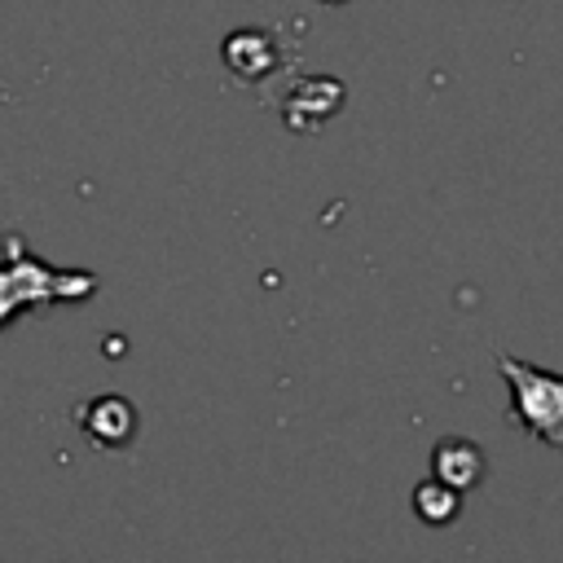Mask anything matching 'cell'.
I'll return each instance as SVG.
<instances>
[{
  "label": "cell",
  "instance_id": "cell-4",
  "mask_svg": "<svg viewBox=\"0 0 563 563\" xmlns=\"http://www.w3.org/2000/svg\"><path fill=\"white\" fill-rule=\"evenodd\" d=\"M220 53L238 79H264L277 66V44L268 31H233Z\"/></svg>",
  "mask_w": 563,
  "mask_h": 563
},
{
  "label": "cell",
  "instance_id": "cell-8",
  "mask_svg": "<svg viewBox=\"0 0 563 563\" xmlns=\"http://www.w3.org/2000/svg\"><path fill=\"white\" fill-rule=\"evenodd\" d=\"M325 4H339V0H325Z\"/></svg>",
  "mask_w": 563,
  "mask_h": 563
},
{
  "label": "cell",
  "instance_id": "cell-3",
  "mask_svg": "<svg viewBox=\"0 0 563 563\" xmlns=\"http://www.w3.org/2000/svg\"><path fill=\"white\" fill-rule=\"evenodd\" d=\"M431 475H435L440 484L457 488V493L475 488V484L484 479V453H479V444H471V440H462V435L440 440V444L431 449Z\"/></svg>",
  "mask_w": 563,
  "mask_h": 563
},
{
  "label": "cell",
  "instance_id": "cell-7",
  "mask_svg": "<svg viewBox=\"0 0 563 563\" xmlns=\"http://www.w3.org/2000/svg\"><path fill=\"white\" fill-rule=\"evenodd\" d=\"M413 510H418V519H427L431 528H444V523H453V519L462 515V493L449 488V484H440V479L431 475V479H422V484L413 488Z\"/></svg>",
  "mask_w": 563,
  "mask_h": 563
},
{
  "label": "cell",
  "instance_id": "cell-6",
  "mask_svg": "<svg viewBox=\"0 0 563 563\" xmlns=\"http://www.w3.org/2000/svg\"><path fill=\"white\" fill-rule=\"evenodd\" d=\"M84 431H88L97 444L119 449V444L132 440V431H136V413H132L128 400H119V396H101V400H92V405L84 409Z\"/></svg>",
  "mask_w": 563,
  "mask_h": 563
},
{
  "label": "cell",
  "instance_id": "cell-2",
  "mask_svg": "<svg viewBox=\"0 0 563 563\" xmlns=\"http://www.w3.org/2000/svg\"><path fill=\"white\" fill-rule=\"evenodd\" d=\"M347 101V88L334 75H303L286 101H282V119L290 132H317L321 123H330Z\"/></svg>",
  "mask_w": 563,
  "mask_h": 563
},
{
  "label": "cell",
  "instance_id": "cell-1",
  "mask_svg": "<svg viewBox=\"0 0 563 563\" xmlns=\"http://www.w3.org/2000/svg\"><path fill=\"white\" fill-rule=\"evenodd\" d=\"M497 369L510 387V413L523 431L545 440L550 449H563V374L537 369L515 356H497Z\"/></svg>",
  "mask_w": 563,
  "mask_h": 563
},
{
  "label": "cell",
  "instance_id": "cell-5",
  "mask_svg": "<svg viewBox=\"0 0 563 563\" xmlns=\"http://www.w3.org/2000/svg\"><path fill=\"white\" fill-rule=\"evenodd\" d=\"M53 295H84L79 286H57V273L31 264L22 277L13 268L0 273V321H9L13 303H26V299H53Z\"/></svg>",
  "mask_w": 563,
  "mask_h": 563
}]
</instances>
